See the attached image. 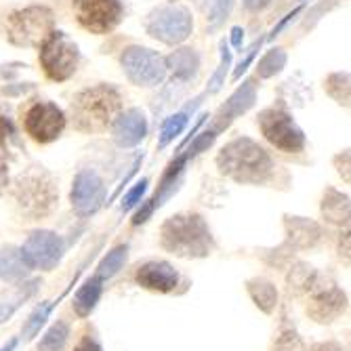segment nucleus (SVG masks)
Masks as SVG:
<instances>
[{
    "instance_id": "1",
    "label": "nucleus",
    "mask_w": 351,
    "mask_h": 351,
    "mask_svg": "<svg viewBox=\"0 0 351 351\" xmlns=\"http://www.w3.org/2000/svg\"><path fill=\"white\" fill-rule=\"evenodd\" d=\"M122 110L120 93L110 84H97L80 90L72 101L74 126L80 133H104Z\"/></svg>"
},
{
    "instance_id": "2",
    "label": "nucleus",
    "mask_w": 351,
    "mask_h": 351,
    "mask_svg": "<svg viewBox=\"0 0 351 351\" xmlns=\"http://www.w3.org/2000/svg\"><path fill=\"white\" fill-rule=\"evenodd\" d=\"M217 167L238 183H263L271 175L274 162L257 141L240 137L219 152Z\"/></svg>"
},
{
    "instance_id": "3",
    "label": "nucleus",
    "mask_w": 351,
    "mask_h": 351,
    "mask_svg": "<svg viewBox=\"0 0 351 351\" xmlns=\"http://www.w3.org/2000/svg\"><path fill=\"white\" fill-rule=\"evenodd\" d=\"M162 246L177 257H206L213 250L208 226L200 215H175L160 230Z\"/></svg>"
},
{
    "instance_id": "4",
    "label": "nucleus",
    "mask_w": 351,
    "mask_h": 351,
    "mask_svg": "<svg viewBox=\"0 0 351 351\" xmlns=\"http://www.w3.org/2000/svg\"><path fill=\"white\" fill-rule=\"evenodd\" d=\"M55 17L47 7H27L15 11L7 19V34L15 47L40 49L43 43L53 34Z\"/></svg>"
},
{
    "instance_id": "5",
    "label": "nucleus",
    "mask_w": 351,
    "mask_h": 351,
    "mask_svg": "<svg viewBox=\"0 0 351 351\" xmlns=\"http://www.w3.org/2000/svg\"><path fill=\"white\" fill-rule=\"evenodd\" d=\"M40 66L49 80L66 82L74 76L80 63L78 45L61 29H53V34L40 47Z\"/></svg>"
},
{
    "instance_id": "6",
    "label": "nucleus",
    "mask_w": 351,
    "mask_h": 351,
    "mask_svg": "<svg viewBox=\"0 0 351 351\" xmlns=\"http://www.w3.org/2000/svg\"><path fill=\"white\" fill-rule=\"evenodd\" d=\"M147 34L165 45H181L194 29V19L185 7L167 5L152 11L145 19Z\"/></svg>"
},
{
    "instance_id": "7",
    "label": "nucleus",
    "mask_w": 351,
    "mask_h": 351,
    "mask_svg": "<svg viewBox=\"0 0 351 351\" xmlns=\"http://www.w3.org/2000/svg\"><path fill=\"white\" fill-rule=\"evenodd\" d=\"M259 129L263 137L286 154H299L305 147V133L282 108H267L259 114Z\"/></svg>"
},
{
    "instance_id": "8",
    "label": "nucleus",
    "mask_w": 351,
    "mask_h": 351,
    "mask_svg": "<svg viewBox=\"0 0 351 351\" xmlns=\"http://www.w3.org/2000/svg\"><path fill=\"white\" fill-rule=\"evenodd\" d=\"M120 66L133 84L158 86L167 78V59L145 47H129L120 55Z\"/></svg>"
},
{
    "instance_id": "9",
    "label": "nucleus",
    "mask_w": 351,
    "mask_h": 351,
    "mask_svg": "<svg viewBox=\"0 0 351 351\" xmlns=\"http://www.w3.org/2000/svg\"><path fill=\"white\" fill-rule=\"evenodd\" d=\"M15 198H17L19 206L23 208V213H27L32 217H43L55 204L57 194H55L51 177L43 171H34V173L23 175L17 181Z\"/></svg>"
},
{
    "instance_id": "10",
    "label": "nucleus",
    "mask_w": 351,
    "mask_h": 351,
    "mask_svg": "<svg viewBox=\"0 0 351 351\" xmlns=\"http://www.w3.org/2000/svg\"><path fill=\"white\" fill-rule=\"evenodd\" d=\"M76 21L90 34H108L124 17L120 0H72Z\"/></svg>"
},
{
    "instance_id": "11",
    "label": "nucleus",
    "mask_w": 351,
    "mask_h": 351,
    "mask_svg": "<svg viewBox=\"0 0 351 351\" xmlns=\"http://www.w3.org/2000/svg\"><path fill=\"white\" fill-rule=\"evenodd\" d=\"M23 129L36 143H51L66 129V114L51 101H36L23 114Z\"/></svg>"
},
{
    "instance_id": "12",
    "label": "nucleus",
    "mask_w": 351,
    "mask_h": 351,
    "mask_svg": "<svg viewBox=\"0 0 351 351\" xmlns=\"http://www.w3.org/2000/svg\"><path fill=\"white\" fill-rule=\"evenodd\" d=\"M21 257L27 263V267H36V269H53L61 257H63V240L47 230L34 232L23 244L21 248Z\"/></svg>"
},
{
    "instance_id": "13",
    "label": "nucleus",
    "mask_w": 351,
    "mask_h": 351,
    "mask_svg": "<svg viewBox=\"0 0 351 351\" xmlns=\"http://www.w3.org/2000/svg\"><path fill=\"white\" fill-rule=\"evenodd\" d=\"M104 194H106V187H104L101 177L95 171H80L74 179L70 200H72L74 210L86 217L101 206Z\"/></svg>"
},
{
    "instance_id": "14",
    "label": "nucleus",
    "mask_w": 351,
    "mask_h": 351,
    "mask_svg": "<svg viewBox=\"0 0 351 351\" xmlns=\"http://www.w3.org/2000/svg\"><path fill=\"white\" fill-rule=\"evenodd\" d=\"M147 135V118L141 110H126L112 122V137L120 147H135Z\"/></svg>"
},
{
    "instance_id": "15",
    "label": "nucleus",
    "mask_w": 351,
    "mask_h": 351,
    "mask_svg": "<svg viewBox=\"0 0 351 351\" xmlns=\"http://www.w3.org/2000/svg\"><path fill=\"white\" fill-rule=\"evenodd\" d=\"M135 280L139 286H143L147 291L171 293L179 282V276L173 269V265H169L167 261H149L137 269Z\"/></svg>"
},
{
    "instance_id": "16",
    "label": "nucleus",
    "mask_w": 351,
    "mask_h": 351,
    "mask_svg": "<svg viewBox=\"0 0 351 351\" xmlns=\"http://www.w3.org/2000/svg\"><path fill=\"white\" fill-rule=\"evenodd\" d=\"M347 307V297L343 291H339L337 286H330V289H324L317 293L309 307H307V313L313 317L315 322L320 324H328L332 320H337V317L345 311Z\"/></svg>"
},
{
    "instance_id": "17",
    "label": "nucleus",
    "mask_w": 351,
    "mask_h": 351,
    "mask_svg": "<svg viewBox=\"0 0 351 351\" xmlns=\"http://www.w3.org/2000/svg\"><path fill=\"white\" fill-rule=\"evenodd\" d=\"M257 99V86H254V80H246L232 97L226 101V106H221L219 114H217V126L215 129L221 131V129H228V126L240 118L244 112H248Z\"/></svg>"
},
{
    "instance_id": "18",
    "label": "nucleus",
    "mask_w": 351,
    "mask_h": 351,
    "mask_svg": "<svg viewBox=\"0 0 351 351\" xmlns=\"http://www.w3.org/2000/svg\"><path fill=\"white\" fill-rule=\"evenodd\" d=\"M167 70L173 72L177 80H191L200 70V57L194 49H179L167 57Z\"/></svg>"
},
{
    "instance_id": "19",
    "label": "nucleus",
    "mask_w": 351,
    "mask_h": 351,
    "mask_svg": "<svg viewBox=\"0 0 351 351\" xmlns=\"http://www.w3.org/2000/svg\"><path fill=\"white\" fill-rule=\"evenodd\" d=\"M286 230H289V238L297 248H311L322 236V230L317 223L309 219H301V217L286 219Z\"/></svg>"
},
{
    "instance_id": "20",
    "label": "nucleus",
    "mask_w": 351,
    "mask_h": 351,
    "mask_svg": "<svg viewBox=\"0 0 351 351\" xmlns=\"http://www.w3.org/2000/svg\"><path fill=\"white\" fill-rule=\"evenodd\" d=\"M29 267L21 257V250L15 246H7L0 250V278L5 282H19L27 276Z\"/></svg>"
},
{
    "instance_id": "21",
    "label": "nucleus",
    "mask_w": 351,
    "mask_h": 351,
    "mask_svg": "<svg viewBox=\"0 0 351 351\" xmlns=\"http://www.w3.org/2000/svg\"><path fill=\"white\" fill-rule=\"evenodd\" d=\"M246 289H248V295L252 297L254 305H257L261 311H265V313L274 311V307L278 303V291L269 280H263V278L248 280Z\"/></svg>"
},
{
    "instance_id": "22",
    "label": "nucleus",
    "mask_w": 351,
    "mask_h": 351,
    "mask_svg": "<svg viewBox=\"0 0 351 351\" xmlns=\"http://www.w3.org/2000/svg\"><path fill=\"white\" fill-rule=\"evenodd\" d=\"M101 282L104 280L99 276H95V278L86 280L84 286L78 291V295L74 299V311L80 317H86L95 309V305H97V301L101 297Z\"/></svg>"
},
{
    "instance_id": "23",
    "label": "nucleus",
    "mask_w": 351,
    "mask_h": 351,
    "mask_svg": "<svg viewBox=\"0 0 351 351\" xmlns=\"http://www.w3.org/2000/svg\"><path fill=\"white\" fill-rule=\"evenodd\" d=\"M322 213L330 223L347 226L349 223V198L339 194L335 189H328L324 196V202H322Z\"/></svg>"
},
{
    "instance_id": "24",
    "label": "nucleus",
    "mask_w": 351,
    "mask_h": 351,
    "mask_svg": "<svg viewBox=\"0 0 351 351\" xmlns=\"http://www.w3.org/2000/svg\"><path fill=\"white\" fill-rule=\"evenodd\" d=\"M236 5V0H200V7L206 15L208 27L217 29L223 21H226Z\"/></svg>"
},
{
    "instance_id": "25",
    "label": "nucleus",
    "mask_w": 351,
    "mask_h": 351,
    "mask_svg": "<svg viewBox=\"0 0 351 351\" xmlns=\"http://www.w3.org/2000/svg\"><path fill=\"white\" fill-rule=\"evenodd\" d=\"M126 252H129V246H126V244L116 246L114 250H110V252L106 254V257L101 259L99 267H97V276H99L101 280L116 276V274L122 269L124 261H126Z\"/></svg>"
},
{
    "instance_id": "26",
    "label": "nucleus",
    "mask_w": 351,
    "mask_h": 351,
    "mask_svg": "<svg viewBox=\"0 0 351 351\" xmlns=\"http://www.w3.org/2000/svg\"><path fill=\"white\" fill-rule=\"evenodd\" d=\"M284 66H286V51L284 49H271L257 63V76L259 78H271V76L280 74Z\"/></svg>"
},
{
    "instance_id": "27",
    "label": "nucleus",
    "mask_w": 351,
    "mask_h": 351,
    "mask_svg": "<svg viewBox=\"0 0 351 351\" xmlns=\"http://www.w3.org/2000/svg\"><path fill=\"white\" fill-rule=\"evenodd\" d=\"M68 337H70L68 324L66 322H57L45 332V337H43V341L38 345V351H61L63 345H66V341H68Z\"/></svg>"
},
{
    "instance_id": "28",
    "label": "nucleus",
    "mask_w": 351,
    "mask_h": 351,
    "mask_svg": "<svg viewBox=\"0 0 351 351\" xmlns=\"http://www.w3.org/2000/svg\"><path fill=\"white\" fill-rule=\"evenodd\" d=\"M187 126V114L185 112H177L171 118H167V122L162 124V131H160V141L158 145L167 147L175 137H179L183 133V129Z\"/></svg>"
},
{
    "instance_id": "29",
    "label": "nucleus",
    "mask_w": 351,
    "mask_h": 351,
    "mask_svg": "<svg viewBox=\"0 0 351 351\" xmlns=\"http://www.w3.org/2000/svg\"><path fill=\"white\" fill-rule=\"evenodd\" d=\"M230 66H232V51H230L228 43L223 40L221 43V63H219L217 72L213 74V78L208 82V93H217L223 84H226V74H228Z\"/></svg>"
},
{
    "instance_id": "30",
    "label": "nucleus",
    "mask_w": 351,
    "mask_h": 351,
    "mask_svg": "<svg viewBox=\"0 0 351 351\" xmlns=\"http://www.w3.org/2000/svg\"><path fill=\"white\" fill-rule=\"evenodd\" d=\"M49 311H51V305H49V303H45L43 307H38L34 313H32V315L27 317V322H25V326H23V339H25V341L34 339V337L38 335L40 326H43V324H45V320H47Z\"/></svg>"
},
{
    "instance_id": "31",
    "label": "nucleus",
    "mask_w": 351,
    "mask_h": 351,
    "mask_svg": "<svg viewBox=\"0 0 351 351\" xmlns=\"http://www.w3.org/2000/svg\"><path fill=\"white\" fill-rule=\"evenodd\" d=\"M217 129L213 126V129H208V131H202L198 137H194L191 139V143H189V147H187V152H185V158L189 160V158H196L200 152H204L206 147H210L213 143H215V139H217Z\"/></svg>"
},
{
    "instance_id": "32",
    "label": "nucleus",
    "mask_w": 351,
    "mask_h": 351,
    "mask_svg": "<svg viewBox=\"0 0 351 351\" xmlns=\"http://www.w3.org/2000/svg\"><path fill=\"white\" fill-rule=\"evenodd\" d=\"M145 189H147V179H141V181H137L135 183V187L126 194L124 198H122V204H120V210L122 213H126V210H131L133 206H137L139 202H141V198H143V194H145Z\"/></svg>"
},
{
    "instance_id": "33",
    "label": "nucleus",
    "mask_w": 351,
    "mask_h": 351,
    "mask_svg": "<svg viewBox=\"0 0 351 351\" xmlns=\"http://www.w3.org/2000/svg\"><path fill=\"white\" fill-rule=\"evenodd\" d=\"M274 351H305V345H303V341H301V337L297 332H284L278 339Z\"/></svg>"
},
{
    "instance_id": "34",
    "label": "nucleus",
    "mask_w": 351,
    "mask_h": 351,
    "mask_svg": "<svg viewBox=\"0 0 351 351\" xmlns=\"http://www.w3.org/2000/svg\"><path fill=\"white\" fill-rule=\"evenodd\" d=\"M261 45H263V38H259L257 43H254V45L250 47V51L246 53V57H244V59L240 61V66H238V68H236V72L232 74V78H234V80H238V78H240V76H242V74H244V72L248 70V66H250V63L254 61V55L259 53Z\"/></svg>"
},
{
    "instance_id": "35",
    "label": "nucleus",
    "mask_w": 351,
    "mask_h": 351,
    "mask_svg": "<svg viewBox=\"0 0 351 351\" xmlns=\"http://www.w3.org/2000/svg\"><path fill=\"white\" fill-rule=\"evenodd\" d=\"M13 135H15L13 122H11V118H9V114L5 112V108L0 106V145H5Z\"/></svg>"
},
{
    "instance_id": "36",
    "label": "nucleus",
    "mask_w": 351,
    "mask_h": 351,
    "mask_svg": "<svg viewBox=\"0 0 351 351\" xmlns=\"http://www.w3.org/2000/svg\"><path fill=\"white\" fill-rule=\"evenodd\" d=\"M301 11H303V7H297V9H293L291 13H286V15L282 17V21H280V23H278V25H276V27L271 29V34H269V40H271V38H276V36L280 34V32H282V29H284L286 25H289V23H291V21H293V19H295V17H297V15H299Z\"/></svg>"
},
{
    "instance_id": "37",
    "label": "nucleus",
    "mask_w": 351,
    "mask_h": 351,
    "mask_svg": "<svg viewBox=\"0 0 351 351\" xmlns=\"http://www.w3.org/2000/svg\"><path fill=\"white\" fill-rule=\"evenodd\" d=\"M74 351H104V349L99 347V343L95 341V339L84 337V339L76 345V349H74Z\"/></svg>"
},
{
    "instance_id": "38",
    "label": "nucleus",
    "mask_w": 351,
    "mask_h": 351,
    "mask_svg": "<svg viewBox=\"0 0 351 351\" xmlns=\"http://www.w3.org/2000/svg\"><path fill=\"white\" fill-rule=\"evenodd\" d=\"M269 3H271V0H244V7H246L248 11H254V13H257V11H263Z\"/></svg>"
},
{
    "instance_id": "39",
    "label": "nucleus",
    "mask_w": 351,
    "mask_h": 351,
    "mask_svg": "<svg viewBox=\"0 0 351 351\" xmlns=\"http://www.w3.org/2000/svg\"><path fill=\"white\" fill-rule=\"evenodd\" d=\"M242 43H244V29L242 27H232V47H236V49H240L242 47Z\"/></svg>"
},
{
    "instance_id": "40",
    "label": "nucleus",
    "mask_w": 351,
    "mask_h": 351,
    "mask_svg": "<svg viewBox=\"0 0 351 351\" xmlns=\"http://www.w3.org/2000/svg\"><path fill=\"white\" fill-rule=\"evenodd\" d=\"M309 351H341V345L339 343H332V341H328V343H317Z\"/></svg>"
},
{
    "instance_id": "41",
    "label": "nucleus",
    "mask_w": 351,
    "mask_h": 351,
    "mask_svg": "<svg viewBox=\"0 0 351 351\" xmlns=\"http://www.w3.org/2000/svg\"><path fill=\"white\" fill-rule=\"evenodd\" d=\"M5 185H7V165L5 160H0V191L5 189Z\"/></svg>"
},
{
    "instance_id": "42",
    "label": "nucleus",
    "mask_w": 351,
    "mask_h": 351,
    "mask_svg": "<svg viewBox=\"0 0 351 351\" xmlns=\"http://www.w3.org/2000/svg\"><path fill=\"white\" fill-rule=\"evenodd\" d=\"M15 347H17V341H11V343H9V345L5 347V349H0V351H13Z\"/></svg>"
}]
</instances>
